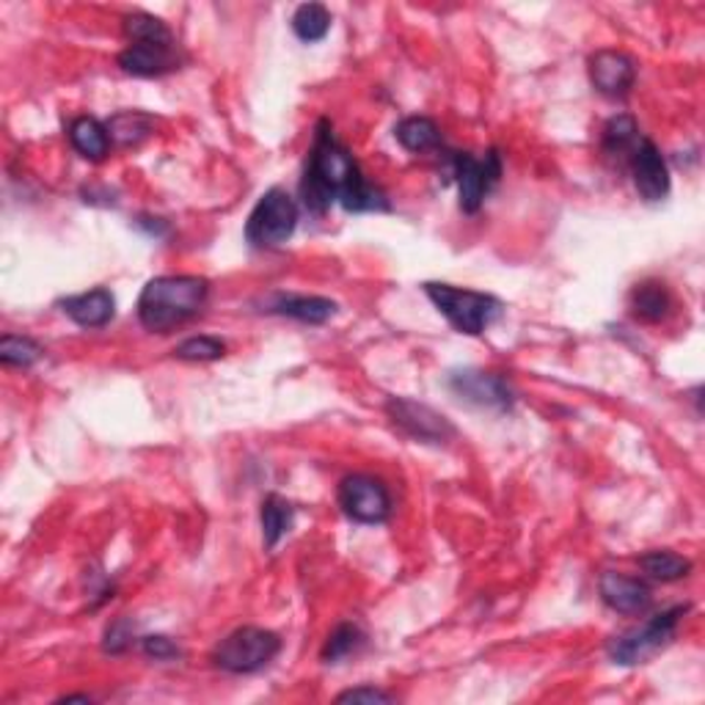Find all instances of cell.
I'll list each match as a JSON object with an SVG mask.
<instances>
[{
    "label": "cell",
    "instance_id": "6da1fadb",
    "mask_svg": "<svg viewBox=\"0 0 705 705\" xmlns=\"http://www.w3.org/2000/svg\"><path fill=\"white\" fill-rule=\"evenodd\" d=\"M301 199L315 215H323L334 201L348 212L389 210V199L380 188L367 182L358 169L356 158L337 141L328 119L317 122L315 147L306 160L304 179H301Z\"/></svg>",
    "mask_w": 705,
    "mask_h": 705
},
{
    "label": "cell",
    "instance_id": "7a4b0ae2",
    "mask_svg": "<svg viewBox=\"0 0 705 705\" xmlns=\"http://www.w3.org/2000/svg\"><path fill=\"white\" fill-rule=\"evenodd\" d=\"M207 295L210 282L201 276H158L141 290L138 320L147 332L169 334L204 309Z\"/></svg>",
    "mask_w": 705,
    "mask_h": 705
},
{
    "label": "cell",
    "instance_id": "3957f363",
    "mask_svg": "<svg viewBox=\"0 0 705 705\" xmlns=\"http://www.w3.org/2000/svg\"><path fill=\"white\" fill-rule=\"evenodd\" d=\"M424 295L450 320V326L455 332L466 334V337H480L502 315V301L488 293H477V290L428 282L424 284Z\"/></svg>",
    "mask_w": 705,
    "mask_h": 705
},
{
    "label": "cell",
    "instance_id": "277c9868",
    "mask_svg": "<svg viewBox=\"0 0 705 705\" xmlns=\"http://www.w3.org/2000/svg\"><path fill=\"white\" fill-rule=\"evenodd\" d=\"M282 653V636L256 625H243L223 636L212 651V664L223 673L249 675L267 667Z\"/></svg>",
    "mask_w": 705,
    "mask_h": 705
},
{
    "label": "cell",
    "instance_id": "5b68a950",
    "mask_svg": "<svg viewBox=\"0 0 705 705\" xmlns=\"http://www.w3.org/2000/svg\"><path fill=\"white\" fill-rule=\"evenodd\" d=\"M690 612V607H673L664 609V612L653 614L642 629H631L625 634L609 640L607 653L614 664H623V667H634V664L648 662V659L656 656L659 651L670 645L675 640V631H678L681 618Z\"/></svg>",
    "mask_w": 705,
    "mask_h": 705
},
{
    "label": "cell",
    "instance_id": "8992f818",
    "mask_svg": "<svg viewBox=\"0 0 705 705\" xmlns=\"http://www.w3.org/2000/svg\"><path fill=\"white\" fill-rule=\"evenodd\" d=\"M298 227V204L284 188H271L256 207L251 210L245 223V240L254 249H278L293 238Z\"/></svg>",
    "mask_w": 705,
    "mask_h": 705
},
{
    "label": "cell",
    "instance_id": "52a82bcc",
    "mask_svg": "<svg viewBox=\"0 0 705 705\" xmlns=\"http://www.w3.org/2000/svg\"><path fill=\"white\" fill-rule=\"evenodd\" d=\"M337 502L356 524H383L391 516V496L383 480L372 474H348L337 488Z\"/></svg>",
    "mask_w": 705,
    "mask_h": 705
},
{
    "label": "cell",
    "instance_id": "ba28073f",
    "mask_svg": "<svg viewBox=\"0 0 705 705\" xmlns=\"http://www.w3.org/2000/svg\"><path fill=\"white\" fill-rule=\"evenodd\" d=\"M452 177L457 182V193H461V210L474 215L483 207L485 196L491 193L502 177V158L496 149H488L485 158H474L469 152L452 155Z\"/></svg>",
    "mask_w": 705,
    "mask_h": 705
},
{
    "label": "cell",
    "instance_id": "9c48e42d",
    "mask_svg": "<svg viewBox=\"0 0 705 705\" xmlns=\"http://www.w3.org/2000/svg\"><path fill=\"white\" fill-rule=\"evenodd\" d=\"M386 413L402 433L411 435L413 441H422V444H446V441L455 439V428L444 413L433 411V408L417 400H408V397H389Z\"/></svg>",
    "mask_w": 705,
    "mask_h": 705
},
{
    "label": "cell",
    "instance_id": "30bf717a",
    "mask_svg": "<svg viewBox=\"0 0 705 705\" xmlns=\"http://www.w3.org/2000/svg\"><path fill=\"white\" fill-rule=\"evenodd\" d=\"M450 389L461 400L472 402L477 408H494V411H507L513 406V389L502 375L483 372V369H461L450 375Z\"/></svg>",
    "mask_w": 705,
    "mask_h": 705
},
{
    "label": "cell",
    "instance_id": "8fae6325",
    "mask_svg": "<svg viewBox=\"0 0 705 705\" xmlns=\"http://www.w3.org/2000/svg\"><path fill=\"white\" fill-rule=\"evenodd\" d=\"M587 72H590V83L596 86V92L609 99H623L636 81L634 59L620 50H598L596 55H590Z\"/></svg>",
    "mask_w": 705,
    "mask_h": 705
},
{
    "label": "cell",
    "instance_id": "7c38bea8",
    "mask_svg": "<svg viewBox=\"0 0 705 705\" xmlns=\"http://www.w3.org/2000/svg\"><path fill=\"white\" fill-rule=\"evenodd\" d=\"M631 177H634L636 193L645 201H662L670 193V169L664 155L659 152L656 144L651 138H640L629 158Z\"/></svg>",
    "mask_w": 705,
    "mask_h": 705
},
{
    "label": "cell",
    "instance_id": "4fadbf2b",
    "mask_svg": "<svg viewBox=\"0 0 705 705\" xmlns=\"http://www.w3.org/2000/svg\"><path fill=\"white\" fill-rule=\"evenodd\" d=\"M182 64L177 42H130L119 53V66L127 75L136 77H160L175 72Z\"/></svg>",
    "mask_w": 705,
    "mask_h": 705
},
{
    "label": "cell",
    "instance_id": "5bb4252c",
    "mask_svg": "<svg viewBox=\"0 0 705 705\" xmlns=\"http://www.w3.org/2000/svg\"><path fill=\"white\" fill-rule=\"evenodd\" d=\"M598 592H601V601L620 614H642L648 612L653 601V592L645 581L634 579V576L614 574V570H607L598 579Z\"/></svg>",
    "mask_w": 705,
    "mask_h": 705
},
{
    "label": "cell",
    "instance_id": "9a60e30c",
    "mask_svg": "<svg viewBox=\"0 0 705 705\" xmlns=\"http://www.w3.org/2000/svg\"><path fill=\"white\" fill-rule=\"evenodd\" d=\"M61 312L81 328H103L114 320L116 298L111 290L94 287L88 293L70 295L61 301Z\"/></svg>",
    "mask_w": 705,
    "mask_h": 705
},
{
    "label": "cell",
    "instance_id": "2e32d148",
    "mask_svg": "<svg viewBox=\"0 0 705 705\" xmlns=\"http://www.w3.org/2000/svg\"><path fill=\"white\" fill-rule=\"evenodd\" d=\"M273 315L293 317V320L306 323V326H323L337 315V304L320 295H278L271 304Z\"/></svg>",
    "mask_w": 705,
    "mask_h": 705
},
{
    "label": "cell",
    "instance_id": "e0dca14e",
    "mask_svg": "<svg viewBox=\"0 0 705 705\" xmlns=\"http://www.w3.org/2000/svg\"><path fill=\"white\" fill-rule=\"evenodd\" d=\"M66 136H70L72 149H75L81 158L94 160V164L108 158L111 147H114L108 127H105L103 122L94 119V116H77V119H72Z\"/></svg>",
    "mask_w": 705,
    "mask_h": 705
},
{
    "label": "cell",
    "instance_id": "ac0fdd59",
    "mask_svg": "<svg viewBox=\"0 0 705 705\" xmlns=\"http://www.w3.org/2000/svg\"><path fill=\"white\" fill-rule=\"evenodd\" d=\"M673 309L670 290L662 282H642L631 290V312L645 323H662Z\"/></svg>",
    "mask_w": 705,
    "mask_h": 705
},
{
    "label": "cell",
    "instance_id": "d6986e66",
    "mask_svg": "<svg viewBox=\"0 0 705 705\" xmlns=\"http://www.w3.org/2000/svg\"><path fill=\"white\" fill-rule=\"evenodd\" d=\"M262 540H265V548H276L282 543V537L293 529V518H295V507L290 505L284 496L271 494L262 502Z\"/></svg>",
    "mask_w": 705,
    "mask_h": 705
},
{
    "label": "cell",
    "instance_id": "ffe728a7",
    "mask_svg": "<svg viewBox=\"0 0 705 705\" xmlns=\"http://www.w3.org/2000/svg\"><path fill=\"white\" fill-rule=\"evenodd\" d=\"M394 138L408 152H430L441 144V130L428 116H408L394 127Z\"/></svg>",
    "mask_w": 705,
    "mask_h": 705
},
{
    "label": "cell",
    "instance_id": "44dd1931",
    "mask_svg": "<svg viewBox=\"0 0 705 705\" xmlns=\"http://www.w3.org/2000/svg\"><path fill=\"white\" fill-rule=\"evenodd\" d=\"M108 133L111 141L116 147H136L144 138L152 136L155 130V119L149 114H141V111H122L114 119H108Z\"/></svg>",
    "mask_w": 705,
    "mask_h": 705
},
{
    "label": "cell",
    "instance_id": "7402d4cb",
    "mask_svg": "<svg viewBox=\"0 0 705 705\" xmlns=\"http://www.w3.org/2000/svg\"><path fill=\"white\" fill-rule=\"evenodd\" d=\"M640 127H636L634 116H614L603 127V152L609 158H631L634 147L640 144Z\"/></svg>",
    "mask_w": 705,
    "mask_h": 705
},
{
    "label": "cell",
    "instance_id": "603a6c76",
    "mask_svg": "<svg viewBox=\"0 0 705 705\" xmlns=\"http://www.w3.org/2000/svg\"><path fill=\"white\" fill-rule=\"evenodd\" d=\"M290 25H293V33L301 42L315 44L320 39H326V33L332 31V11L323 3H301L295 9Z\"/></svg>",
    "mask_w": 705,
    "mask_h": 705
},
{
    "label": "cell",
    "instance_id": "cb8c5ba5",
    "mask_svg": "<svg viewBox=\"0 0 705 705\" xmlns=\"http://www.w3.org/2000/svg\"><path fill=\"white\" fill-rule=\"evenodd\" d=\"M640 568L645 570V576H651L656 581H678L684 576H690L692 562L686 557H681V554L662 548V551L642 554Z\"/></svg>",
    "mask_w": 705,
    "mask_h": 705
},
{
    "label": "cell",
    "instance_id": "d4e9b609",
    "mask_svg": "<svg viewBox=\"0 0 705 705\" xmlns=\"http://www.w3.org/2000/svg\"><path fill=\"white\" fill-rule=\"evenodd\" d=\"M364 642H367V634H364L356 623H339L337 629L328 634L326 645H323V653H320L323 662L326 664L345 662V659L352 656V653L361 651Z\"/></svg>",
    "mask_w": 705,
    "mask_h": 705
},
{
    "label": "cell",
    "instance_id": "484cf974",
    "mask_svg": "<svg viewBox=\"0 0 705 705\" xmlns=\"http://www.w3.org/2000/svg\"><path fill=\"white\" fill-rule=\"evenodd\" d=\"M125 33L130 42H175V33L169 31L164 20L147 14V11H136V14L125 17Z\"/></svg>",
    "mask_w": 705,
    "mask_h": 705
},
{
    "label": "cell",
    "instance_id": "4316f807",
    "mask_svg": "<svg viewBox=\"0 0 705 705\" xmlns=\"http://www.w3.org/2000/svg\"><path fill=\"white\" fill-rule=\"evenodd\" d=\"M42 345L33 343L31 337H20V334H6L0 339V361L3 367H20L28 369L42 358Z\"/></svg>",
    "mask_w": 705,
    "mask_h": 705
},
{
    "label": "cell",
    "instance_id": "83f0119b",
    "mask_svg": "<svg viewBox=\"0 0 705 705\" xmlns=\"http://www.w3.org/2000/svg\"><path fill=\"white\" fill-rule=\"evenodd\" d=\"M223 352H227V345L215 337H190L175 348V356L182 361H215V358H223Z\"/></svg>",
    "mask_w": 705,
    "mask_h": 705
},
{
    "label": "cell",
    "instance_id": "f1b7e54d",
    "mask_svg": "<svg viewBox=\"0 0 705 705\" xmlns=\"http://www.w3.org/2000/svg\"><path fill=\"white\" fill-rule=\"evenodd\" d=\"M141 648L149 659H155V662H169V659H177L179 653H182L179 651L177 642L169 640V636H164V634L144 636Z\"/></svg>",
    "mask_w": 705,
    "mask_h": 705
},
{
    "label": "cell",
    "instance_id": "f546056e",
    "mask_svg": "<svg viewBox=\"0 0 705 705\" xmlns=\"http://www.w3.org/2000/svg\"><path fill=\"white\" fill-rule=\"evenodd\" d=\"M130 640H133L130 620H116V623L108 625V631H105V651L108 653L127 651V648H130Z\"/></svg>",
    "mask_w": 705,
    "mask_h": 705
},
{
    "label": "cell",
    "instance_id": "4dcf8cb0",
    "mask_svg": "<svg viewBox=\"0 0 705 705\" xmlns=\"http://www.w3.org/2000/svg\"><path fill=\"white\" fill-rule=\"evenodd\" d=\"M339 703H391L394 697L383 690H375V686H358V690H348L337 697Z\"/></svg>",
    "mask_w": 705,
    "mask_h": 705
},
{
    "label": "cell",
    "instance_id": "1f68e13d",
    "mask_svg": "<svg viewBox=\"0 0 705 705\" xmlns=\"http://www.w3.org/2000/svg\"><path fill=\"white\" fill-rule=\"evenodd\" d=\"M75 701H81V703H92V697H88V695H70V697H61L59 703H75Z\"/></svg>",
    "mask_w": 705,
    "mask_h": 705
}]
</instances>
